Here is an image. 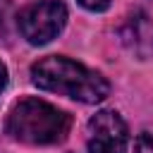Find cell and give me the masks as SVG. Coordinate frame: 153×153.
Segmentation results:
<instances>
[{
	"label": "cell",
	"instance_id": "3",
	"mask_svg": "<svg viewBox=\"0 0 153 153\" xmlns=\"http://www.w3.org/2000/svg\"><path fill=\"white\" fill-rule=\"evenodd\" d=\"M67 24V7L60 0H41L24 7L17 17L19 33L31 45H45Z\"/></svg>",
	"mask_w": 153,
	"mask_h": 153
},
{
	"label": "cell",
	"instance_id": "1",
	"mask_svg": "<svg viewBox=\"0 0 153 153\" xmlns=\"http://www.w3.org/2000/svg\"><path fill=\"white\" fill-rule=\"evenodd\" d=\"M31 81L43 91L60 93L81 103H100L110 93V84L103 74L62 55L38 60L31 67Z\"/></svg>",
	"mask_w": 153,
	"mask_h": 153
},
{
	"label": "cell",
	"instance_id": "8",
	"mask_svg": "<svg viewBox=\"0 0 153 153\" xmlns=\"http://www.w3.org/2000/svg\"><path fill=\"white\" fill-rule=\"evenodd\" d=\"M5 86H7V67L0 62V93L5 91Z\"/></svg>",
	"mask_w": 153,
	"mask_h": 153
},
{
	"label": "cell",
	"instance_id": "6",
	"mask_svg": "<svg viewBox=\"0 0 153 153\" xmlns=\"http://www.w3.org/2000/svg\"><path fill=\"white\" fill-rule=\"evenodd\" d=\"M79 5L91 12H105L110 7V0H79Z\"/></svg>",
	"mask_w": 153,
	"mask_h": 153
},
{
	"label": "cell",
	"instance_id": "5",
	"mask_svg": "<svg viewBox=\"0 0 153 153\" xmlns=\"http://www.w3.org/2000/svg\"><path fill=\"white\" fill-rule=\"evenodd\" d=\"M10 19H12V7L7 0H0V38L10 33Z\"/></svg>",
	"mask_w": 153,
	"mask_h": 153
},
{
	"label": "cell",
	"instance_id": "2",
	"mask_svg": "<svg viewBox=\"0 0 153 153\" xmlns=\"http://www.w3.org/2000/svg\"><path fill=\"white\" fill-rule=\"evenodd\" d=\"M69 124L72 120L67 112L38 98L19 100L7 115V131L12 139L29 146H50L65 141Z\"/></svg>",
	"mask_w": 153,
	"mask_h": 153
},
{
	"label": "cell",
	"instance_id": "4",
	"mask_svg": "<svg viewBox=\"0 0 153 153\" xmlns=\"http://www.w3.org/2000/svg\"><path fill=\"white\" fill-rule=\"evenodd\" d=\"M129 131L120 112L100 110L88 120V153H127Z\"/></svg>",
	"mask_w": 153,
	"mask_h": 153
},
{
	"label": "cell",
	"instance_id": "7",
	"mask_svg": "<svg viewBox=\"0 0 153 153\" xmlns=\"http://www.w3.org/2000/svg\"><path fill=\"white\" fill-rule=\"evenodd\" d=\"M136 153H153V134H141L136 139Z\"/></svg>",
	"mask_w": 153,
	"mask_h": 153
}]
</instances>
